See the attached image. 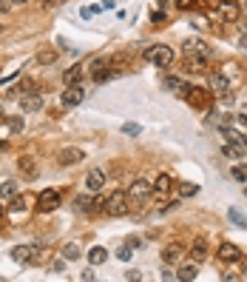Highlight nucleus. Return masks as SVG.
I'll use <instances>...</instances> for the list:
<instances>
[{"mask_svg": "<svg viewBox=\"0 0 247 282\" xmlns=\"http://www.w3.org/2000/svg\"><path fill=\"white\" fill-rule=\"evenodd\" d=\"M102 185H105V174H102L100 169H91L88 177H85V188H88V191H100Z\"/></svg>", "mask_w": 247, "mask_h": 282, "instance_id": "14", "label": "nucleus"}, {"mask_svg": "<svg viewBox=\"0 0 247 282\" xmlns=\"http://www.w3.org/2000/svg\"><path fill=\"white\" fill-rule=\"evenodd\" d=\"M74 208H77L80 214H94L97 208H102V200H97V197H88V194H82V197H77V200H74Z\"/></svg>", "mask_w": 247, "mask_h": 282, "instance_id": "7", "label": "nucleus"}, {"mask_svg": "<svg viewBox=\"0 0 247 282\" xmlns=\"http://www.w3.org/2000/svg\"><path fill=\"white\" fill-rule=\"evenodd\" d=\"M82 97H85V91L80 89V86H68V89L63 91L60 103H63L66 109H74V106H80V103H82Z\"/></svg>", "mask_w": 247, "mask_h": 282, "instance_id": "8", "label": "nucleus"}, {"mask_svg": "<svg viewBox=\"0 0 247 282\" xmlns=\"http://www.w3.org/2000/svg\"><path fill=\"white\" fill-rule=\"evenodd\" d=\"M196 274H199V271H196V265H185V268H179V280L191 282V280H196Z\"/></svg>", "mask_w": 247, "mask_h": 282, "instance_id": "29", "label": "nucleus"}, {"mask_svg": "<svg viewBox=\"0 0 247 282\" xmlns=\"http://www.w3.org/2000/svg\"><path fill=\"white\" fill-rule=\"evenodd\" d=\"M154 194V185L148 180H134L131 182V191H128V200H134V203H139V200H148Z\"/></svg>", "mask_w": 247, "mask_h": 282, "instance_id": "5", "label": "nucleus"}, {"mask_svg": "<svg viewBox=\"0 0 247 282\" xmlns=\"http://www.w3.org/2000/svg\"><path fill=\"white\" fill-rule=\"evenodd\" d=\"M193 194H199V185H193V182H179V197H193Z\"/></svg>", "mask_w": 247, "mask_h": 282, "instance_id": "27", "label": "nucleus"}, {"mask_svg": "<svg viewBox=\"0 0 247 282\" xmlns=\"http://www.w3.org/2000/svg\"><path fill=\"white\" fill-rule=\"evenodd\" d=\"M105 260H108V251L105 248H91L88 251V262L91 265H102Z\"/></svg>", "mask_w": 247, "mask_h": 282, "instance_id": "20", "label": "nucleus"}, {"mask_svg": "<svg viewBox=\"0 0 247 282\" xmlns=\"http://www.w3.org/2000/svg\"><path fill=\"white\" fill-rule=\"evenodd\" d=\"M236 120H239V125H247V109H242V112H239Z\"/></svg>", "mask_w": 247, "mask_h": 282, "instance_id": "36", "label": "nucleus"}, {"mask_svg": "<svg viewBox=\"0 0 247 282\" xmlns=\"http://www.w3.org/2000/svg\"><path fill=\"white\" fill-rule=\"evenodd\" d=\"M17 194V182H3L0 185V200H14Z\"/></svg>", "mask_w": 247, "mask_h": 282, "instance_id": "24", "label": "nucleus"}, {"mask_svg": "<svg viewBox=\"0 0 247 282\" xmlns=\"http://www.w3.org/2000/svg\"><path fill=\"white\" fill-rule=\"evenodd\" d=\"M82 157H85L82 148H63L57 160H60V166H77V163H82Z\"/></svg>", "mask_w": 247, "mask_h": 282, "instance_id": "10", "label": "nucleus"}, {"mask_svg": "<svg viewBox=\"0 0 247 282\" xmlns=\"http://www.w3.org/2000/svg\"><path fill=\"white\" fill-rule=\"evenodd\" d=\"M6 125H9L11 134H20V131H23V117H9V120H6Z\"/></svg>", "mask_w": 247, "mask_h": 282, "instance_id": "28", "label": "nucleus"}, {"mask_svg": "<svg viewBox=\"0 0 247 282\" xmlns=\"http://www.w3.org/2000/svg\"><path fill=\"white\" fill-rule=\"evenodd\" d=\"M82 257V251H80V245H74V242H68L66 248H63V260H80Z\"/></svg>", "mask_w": 247, "mask_h": 282, "instance_id": "25", "label": "nucleus"}, {"mask_svg": "<svg viewBox=\"0 0 247 282\" xmlns=\"http://www.w3.org/2000/svg\"><path fill=\"white\" fill-rule=\"evenodd\" d=\"M168 191H170V177H168V174H159V177H157V182H154V194L165 197Z\"/></svg>", "mask_w": 247, "mask_h": 282, "instance_id": "18", "label": "nucleus"}, {"mask_svg": "<svg viewBox=\"0 0 247 282\" xmlns=\"http://www.w3.org/2000/svg\"><path fill=\"white\" fill-rule=\"evenodd\" d=\"M188 103H191L193 109H199V112H210V91L191 86V91H188Z\"/></svg>", "mask_w": 247, "mask_h": 282, "instance_id": "3", "label": "nucleus"}, {"mask_svg": "<svg viewBox=\"0 0 247 282\" xmlns=\"http://www.w3.org/2000/svg\"><path fill=\"white\" fill-rule=\"evenodd\" d=\"M185 68L188 71H205V55H188L185 57Z\"/></svg>", "mask_w": 247, "mask_h": 282, "instance_id": "17", "label": "nucleus"}, {"mask_svg": "<svg viewBox=\"0 0 247 282\" xmlns=\"http://www.w3.org/2000/svg\"><path fill=\"white\" fill-rule=\"evenodd\" d=\"M225 154L227 157H233V160L245 157V146H242V143H225Z\"/></svg>", "mask_w": 247, "mask_h": 282, "instance_id": "22", "label": "nucleus"}, {"mask_svg": "<svg viewBox=\"0 0 247 282\" xmlns=\"http://www.w3.org/2000/svg\"><path fill=\"white\" fill-rule=\"evenodd\" d=\"M57 3H63V0H43V6H57Z\"/></svg>", "mask_w": 247, "mask_h": 282, "instance_id": "38", "label": "nucleus"}, {"mask_svg": "<svg viewBox=\"0 0 247 282\" xmlns=\"http://www.w3.org/2000/svg\"><path fill=\"white\" fill-rule=\"evenodd\" d=\"M245 277H247V271H245Z\"/></svg>", "mask_w": 247, "mask_h": 282, "instance_id": "46", "label": "nucleus"}, {"mask_svg": "<svg viewBox=\"0 0 247 282\" xmlns=\"http://www.w3.org/2000/svg\"><path fill=\"white\" fill-rule=\"evenodd\" d=\"M191 254H193V260H196V262H202L205 257H207V245H205L202 239H199V242L193 245V251H191Z\"/></svg>", "mask_w": 247, "mask_h": 282, "instance_id": "26", "label": "nucleus"}, {"mask_svg": "<svg viewBox=\"0 0 247 282\" xmlns=\"http://www.w3.org/2000/svg\"><path fill=\"white\" fill-rule=\"evenodd\" d=\"M236 180H247V166H233V171H230Z\"/></svg>", "mask_w": 247, "mask_h": 282, "instance_id": "31", "label": "nucleus"}, {"mask_svg": "<svg viewBox=\"0 0 247 282\" xmlns=\"http://www.w3.org/2000/svg\"><path fill=\"white\" fill-rule=\"evenodd\" d=\"M11 3H29V0H11Z\"/></svg>", "mask_w": 247, "mask_h": 282, "instance_id": "43", "label": "nucleus"}, {"mask_svg": "<svg viewBox=\"0 0 247 282\" xmlns=\"http://www.w3.org/2000/svg\"><path fill=\"white\" fill-rule=\"evenodd\" d=\"M11 260L14 262H32L34 260V248L32 245H17V248H11Z\"/></svg>", "mask_w": 247, "mask_h": 282, "instance_id": "15", "label": "nucleus"}, {"mask_svg": "<svg viewBox=\"0 0 247 282\" xmlns=\"http://www.w3.org/2000/svg\"><path fill=\"white\" fill-rule=\"evenodd\" d=\"M131 254H134V251H131V245H123V248L117 251V257H120L123 262H128V260H131Z\"/></svg>", "mask_w": 247, "mask_h": 282, "instance_id": "33", "label": "nucleus"}, {"mask_svg": "<svg viewBox=\"0 0 247 282\" xmlns=\"http://www.w3.org/2000/svg\"><path fill=\"white\" fill-rule=\"evenodd\" d=\"M3 120H6V114H3V109H0V123H3Z\"/></svg>", "mask_w": 247, "mask_h": 282, "instance_id": "42", "label": "nucleus"}, {"mask_svg": "<svg viewBox=\"0 0 247 282\" xmlns=\"http://www.w3.org/2000/svg\"><path fill=\"white\" fill-rule=\"evenodd\" d=\"M145 60L151 63V66H159V68H165L173 63V49H168V46H151L145 52Z\"/></svg>", "mask_w": 247, "mask_h": 282, "instance_id": "2", "label": "nucleus"}, {"mask_svg": "<svg viewBox=\"0 0 247 282\" xmlns=\"http://www.w3.org/2000/svg\"><path fill=\"white\" fill-rule=\"evenodd\" d=\"M242 146H245V148H247V134H242Z\"/></svg>", "mask_w": 247, "mask_h": 282, "instance_id": "40", "label": "nucleus"}, {"mask_svg": "<svg viewBox=\"0 0 247 282\" xmlns=\"http://www.w3.org/2000/svg\"><path fill=\"white\" fill-rule=\"evenodd\" d=\"M151 20H154V23H165V14H162V11H154V14H151Z\"/></svg>", "mask_w": 247, "mask_h": 282, "instance_id": "37", "label": "nucleus"}, {"mask_svg": "<svg viewBox=\"0 0 247 282\" xmlns=\"http://www.w3.org/2000/svg\"><path fill=\"white\" fill-rule=\"evenodd\" d=\"M9 9V3H6V0H0V11H6Z\"/></svg>", "mask_w": 247, "mask_h": 282, "instance_id": "39", "label": "nucleus"}, {"mask_svg": "<svg viewBox=\"0 0 247 282\" xmlns=\"http://www.w3.org/2000/svg\"><path fill=\"white\" fill-rule=\"evenodd\" d=\"M0 214H3V208H0Z\"/></svg>", "mask_w": 247, "mask_h": 282, "instance_id": "45", "label": "nucleus"}, {"mask_svg": "<svg viewBox=\"0 0 247 282\" xmlns=\"http://www.w3.org/2000/svg\"><path fill=\"white\" fill-rule=\"evenodd\" d=\"M82 71H85L82 66H71V68L66 71V83H68V86H77V80L82 77Z\"/></svg>", "mask_w": 247, "mask_h": 282, "instance_id": "23", "label": "nucleus"}, {"mask_svg": "<svg viewBox=\"0 0 247 282\" xmlns=\"http://www.w3.org/2000/svg\"><path fill=\"white\" fill-rule=\"evenodd\" d=\"M26 203H29V197H20V200H14V203H11V214H20L23 208H26Z\"/></svg>", "mask_w": 247, "mask_h": 282, "instance_id": "30", "label": "nucleus"}, {"mask_svg": "<svg viewBox=\"0 0 247 282\" xmlns=\"http://www.w3.org/2000/svg\"><path fill=\"white\" fill-rule=\"evenodd\" d=\"M17 166H20V171L26 174V177H34V174H37V163H34V157H20Z\"/></svg>", "mask_w": 247, "mask_h": 282, "instance_id": "19", "label": "nucleus"}, {"mask_svg": "<svg viewBox=\"0 0 247 282\" xmlns=\"http://www.w3.org/2000/svg\"><path fill=\"white\" fill-rule=\"evenodd\" d=\"M102 211L108 217H125L128 214V194L114 191L111 197H105V200H102Z\"/></svg>", "mask_w": 247, "mask_h": 282, "instance_id": "1", "label": "nucleus"}, {"mask_svg": "<svg viewBox=\"0 0 247 282\" xmlns=\"http://www.w3.org/2000/svg\"><path fill=\"white\" fill-rule=\"evenodd\" d=\"M176 6H179V9H193L196 0H176Z\"/></svg>", "mask_w": 247, "mask_h": 282, "instance_id": "35", "label": "nucleus"}, {"mask_svg": "<svg viewBox=\"0 0 247 282\" xmlns=\"http://www.w3.org/2000/svg\"><path fill=\"white\" fill-rule=\"evenodd\" d=\"M219 260L222 262H239L242 260V248H236L233 242H225V245L219 248Z\"/></svg>", "mask_w": 247, "mask_h": 282, "instance_id": "12", "label": "nucleus"}, {"mask_svg": "<svg viewBox=\"0 0 247 282\" xmlns=\"http://www.w3.org/2000/svg\"><path fill=\"white\" fill-rule=\"evenodd\" d=\"M57 205H60V191H54V188H45V191L37 197V211H40V214L54 211Z\"/></svg>", "mask_w": 247, "mask_h": 282, "instance_id": "4", "label": "nucleus"}, {"mask_svg": "<svg viewBox=\"0 0 247 282\" xmlns=\"http://www.w3.org/2000/svg\"><path fill=\"white\" fill-rule=\"evenodd\" d=\"M219 14H222V20L233 23V20H239L242 6H239V3H233V0H219Z\"/></svg>", "mask_w": 247, "mask_h": 282, "instance_id": "9", "label": "nucleus"}, {"mask_svg": "<svg viewBox=\"0 0 247 282\" xmlns=\"http://www.w3.org/2000/svg\"><path fill=\"white\" fill-rule=\"evenodd\" d=\"M227 217H230V220H233V223H236V226H247V223H245V217L239 214L236 208H230V211H227Z\"/></svg>", "mask_w": 247, "mask_h": 282, "instance_id": "32", "label": "nucleus"}, {"mask_svg": "<svg viewBox=\"0 0 247 282\" xmlns=\"http://www.w3.org/2000/svg\"><path fill=\"white\" fill-rule=\"evenodd\" d=\"M20 109L23 112H40V109H43V97L34 94V91H26L20 97Z\"/></svg>", "mask_w": 247, "mask_h": 282, "instance_id": "11", "label": "nucleus"}, {"mask_svg": "<svg viewBox=\"0 0 247 282\" xmlns=\"http://www.w3.org/2000/svg\"><path fill=\"white\" fill-rule=\"evenodd\" d=\"M0 32H3V23H0Z\"/></svg>", "mask_w": 247, "mask_h": 282, "instance_id": "44", "label": "nucleus"}, {"mask_svg": "<svg viewBox=\"0 0 247 282\" xmlns=\"http://www.w3.org/2000/svg\"><path fill=\"white\" fill-rule=\"evenodd\" d=\"M54 60H57L54 49H43V52H37V63H40V66H51Z\"/></svg>", "mask_w": 247, "mask_h": 282, "instance_id": "21", "label": "nucleus"}, {"mask_svg": "<svg viewBox=\"0 0 247 282\" xmlns=\"http://www.w3.org/2000/svg\"><path fill=\"white\" fill-rule=\"evenodd\" d=\"M165 86H168L173 94H179V97H188V91H191V86H188L185 80H179V77H168L165 80Z\"/></svg>", "mask_w": 247, "mask_h": 282, "instance_id": "16", "label": "nucleus"}, {"mask_svg": "<svg viewBox=\"0 0 247 282\" xmlns=\"http://www.w3.org/2000/svg\"><path fill=\"white\" fill-rule=\"evenodd\" d=\"M123 131H125V134H128V137H136V134H139V131H142V128H139V125H136V123H128V125H123Z\"/></svg>", "mask_w": 247, "mask_h": 282, "instance_id": "34", "label": "nucleus"}, {"mask_svg": "<svg viewBox=\"0 0 247 282\" xmlns=\"http://www.w3.org/2000/svg\"><path fill=\"white\" fill-rule=\"evenodd\" d=\"M210 89H213V91H216V94H219V97H222L225 103H230V100H233V94L227 91V77L222 74V71L210 74Z\"/></svg>", "mask_w": 247, "mask_h": 282, "instance_id": "6", "label": "nucleus"}, {"mask_svg": "<svg viewBox=\"0 0 247 282\" xmlns=\"http://www.w3.org/2000/svg\"><path fill=\"white\" fill-rule=\"evenodd\" d=\"M157 3H159V6H168V0H157Z\"/></svg>", "mask_w": 247, "mask_h": 282, "instance_id": "41", "label": "nucleus"}, {"mask_svg": "<svg viewBox=\"0 0 247 282\" xmlns=\"http://www.w3.org/2000/svg\"><path fill=\"white\" fill-rule=\"evenodd\" d=\"M182 257H185V245H179V242H170L168 248L162 251V260L170 262V265H173V262H179Z\"/></svg>", "mask_w": 247, "mask_h": 282, "instance_id": "13", "label": "nucleus"}]
</instances>
